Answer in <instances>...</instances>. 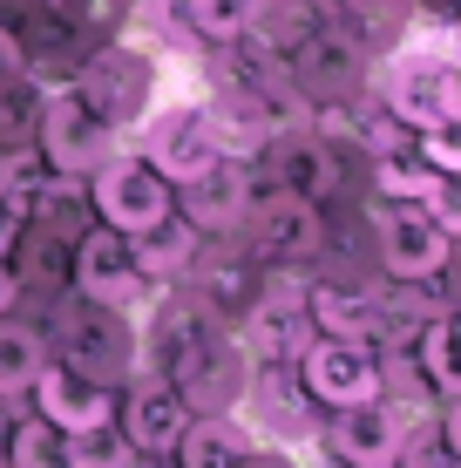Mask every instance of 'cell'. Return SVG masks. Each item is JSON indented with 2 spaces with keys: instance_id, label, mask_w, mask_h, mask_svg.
Listing matches in <instances>:
<instances>
[{
  "instance_id": "44dd1931",
  "label": "cell",
  "mask_w": 461,
  "mask_h": 468,
  "mask_svg": "<svg viewBox=\"0 0 461 468\" xmlns=\"http://www.w3.org/2000/svg\"><path fill=\"white\" fill-rule=\"evenodd\" d=\"M61 455H68V468H136V448H130V434H122L116 421L61 434Z\"/></svg>"
},
{
  "instance_id": "6da1fadb",
  "label": "cell",
  "mask_w": 461,
  "mask_h": 468,
  "mask_svg": "<svg viewBox=\"0 0 461 468\" xmlns=\"http://www.w3.org/2000/svg\"><path fill=\"white\" fill-rule=\"evenodd\" d=\"M299 387H306L312 408H360V400H380L387 394V367H380V353L367 340H326V333H312L306 353L292 360Z\"/></svg>"
},
{
  "instance_id": "ba28073f",
  "label": "cell",
  "mask_w": 461,
  "mask_h": 468,
  "mask_svg": "<svg viewBox=\"0 0 461 468\" xmlns=\"http://www.w3.org/2000/svg\"><path fill=\"white\" fill-rule=\"evenodd\" d=\"M217 129L211 116H204L197 102L183 109H163V116H150V129H142V164H150L156 176H170V184H190L197 170L217 164Z\"/></svg>"
},
{
  "instance_id": "2e32d148",
  "label": "cell",
  "mask_w": 461,
  "mask_h": 468,
  "mask_svg": "<svg viewBox=\"0 0 461 468\" xmlns=\"http://www.w3.org/2000/svg\"><path fill=\"white\" fill-rule=\"evenodd\" d=\"M245 448H251V434L231 414H190V428L170 448V468H237Z\"/></svg>"
},
{
  "instance_id": "5bb4252c",
  "label": "cell",
  "mask_w": 461,
  "mask_h": 468,
  "mask_svg": "<svg viewBox=\"0 0 461 468\" xmlns=\"http://www.w3.org/2000/svg\"><path fill=\"white\" fill-rule=\"evenodd\" d=\"M75 89H82V102L102 116L109 129H122L142 109V95H150V61L130 55V48H109V55H95L82 75H75Z\"/></svg>"
},
{
  "instance_id": "f1b7e54d",
  "label": "cell",
  "mask_w": 461,
  "mask_h": 468,
  "mask_svg": "<svg viewBox=\"0 0 461 468\" xmlns=\"http://www.w3.org/2000/svg\"><path fill=\"white\" fill-rule=\"evenodd\" d=\"M14 299H21V279H14V265L0 258V313H14Z\"/></svg>"
},
{
  "instance_id": "d4e9b609",
  "label": "cell",
  "mask_w": 461,
  "mask_h": 468,
  "mask_svg": "<svg viewBox=\"0 0 461 468\" xmlns=\"http://www.w3.org/2000/svg\"><path fill=\"white\" fill-rule=\"evenodd\" d=\"M421 211L448 231V245H461V170H435V184H427Z\"/></svg>"
},
{
  "instance_id": "4fadbf2b",
  "label": "cell",
  "mask_w": 461,
  "mask_h": 468,
  "mask_svg": "<svg viewBox=\"0 0 461 468\" xmlns=\"http://www.w3.org/2000/svg\"><path fill=\"white\" fill-rule=\"evenodd\" d=\"M401 434H407V414L393 408L387 394L326 414V448L346 455V462H393V455H401Z\"/></svg>"
},
{
  "instance_id": "ac0fdd59",
  "label": "cell",
  "mask_w": 461,
  "mask_h": 468,
  "mask_svg": "<svg viewBox=\"0 0 461 468\" xmlns=\"http://www.w3.org/2000/svg\"><path fill=\"white\" fill-rule=\"evenodd\" d=\"M130 251H136L142 279H177V271L190 265V258H197V224H183L177 211H170L163 224L136 231V238H130Z\"/></svg>"
},
{
  "instance_id": "7402d4cb",
  "label": "cell",
  "mask_w": 461,
  "mask_h": 468,
  "mask_svg": "<svg viewBox=\"0 0 461 468\" xmlns=\"http://www.w3.org/2000/svg\"><path fill=\"white\" fill-rule=\"evenodd\" d=\"M414 367H421V380H435V387H441V400L461 394V340H455V326H427V333H421Z\"/></svg>"
},
{
  "instance_id": "e0dca14e",
  "label": "cell",
  "mask_w": 461,
  "mask_h": 468,
  "mask_svg": "<svg viewBox=\"0 0 461 468\" xmlns=\"http://www.w3.org/2000/svg\"><path fill=\"white\" fill-rule=\"evenodd\" d=\"M306 313H312V333H326V340L373 346V333H380V305L360 292H340V285H306Z\"/></svg>"
},
{
  "instance_id": "603a6c76",
  "label": "cell",
  "mask_w": 461,
  "mask_h": 468,
  "mask_svg": "<svg viewBox=\"0 0 461 468\" xmlns=\"http://www.w3.org/2000/svg\"><path fill=\"white\" fill-rule=\"evenodd\" d=\"M7 468H68V455H61V434L41 421H14L7 434Z\"/></svg>"
},
{
  "instance_id": "7c38bea8",
  "label": "cell",
  "mask_w": 461,
  "mask_h": 468,
  "mask_svg": "<svg viewBox=\"0 0 461 468\" xmlns=\"http://www.w3.org/2000/svg\"><path fill=\"white\" fill-rule=\"evenodd\" d=\"M251 170H245V156H217L211 170H197L190 184H177V218L183 224H197V238L204 231H237L251 211Z\"/></svg>"
},
{
  "instance_id": "52a82bcc",
  "label": "cell",
  "mask_w": 461,
  "mask_h": 468,
  "mask_svg": "<svg viewBox=\"0 0 461 468\" xmlns=\"http://www.w3.org/2000/svg\"><path fill=\"white\" fill-rule=\"evenodd\" d=\"M75 292H82L89 305H109V313H122V305H136L142 292H150L130 238L109 231V224H95L89 238H75Z\"/></svg>"
},
{
  "instance_id": "30bf717a",
  "label": "cell",
  "mask_w": 461,
  "mask_h": 468,
  "mask_svg": "<svg viewBox=\"0 0 461 468\" xmlns=\"http://www.w3.org/2000/svg\"><path fill=\"white\" fill-rule=\"evenodd\" d=\"M190 414L197 408L163 380H142L130 394H116V428L130 434L136 462H170V448H177V434L190 428Z\"/></svg>"
},
{
  "instance_id": "83f0119b",
  "label": "cell",
  "mask_w": 461,
  "mask_h": 468,
  "mask_svg": "<svg viewBox=\"0 0 461 468\" xmlns=\"http://www.w3.org/2000/svg\"><path fill=\"white\" fill-rule=\"evenodd\" d=\"M237 468H292V462H285V455H272V448H258V441H251L245 455H237Z\"/></svg>"
},
{
  "instance_id": "d6986e66",
  "label": "cell",
  "mask_w": 461,
  "mask_h": 468,
  "mask_svg": "<svg viewBox=\"0 0 461 468\" xmlns=\"http://www.w3.org/2000/svg\"><path fill=\"white\" fill-rule=\"evenodd\" d=\"M41 367H47V340L35 326H21V319L0 313V400H21Z\"/></svg>"
},
{
  "instance_id": "3957f363",
  "label": "cell",
  "mask_w": 461,
  "mask_h": 468,
  "mask_svg": "<svg viewBox=\"0 0 461 468\" xmlns=\"http://www.w3.org/2000/svg\"><path fill=\"white\" fill-rule=\"evenodd\" d=\"M95 218L109 224V231L136 238L150 231V224H163L177 211V184L170 176H156L142 156H109V164H95Z\"/></svg>"
},
{
  "instance_id": "cb8c5ba5",
  "label": "cell",
  "mask_w": 461,
  "mask_h": 468,
  "mask_svg": "<svg viewBox=\"0 0 461 468\" xmlns=\"http://www.w3.org/2000/svg\"><path fill=\"white\" fill-rule=\"evenodd\" d=\"M414 150H421V164H427V170H461V102H455V109H441L435 122H421V129H414Z\"/></svg>"
},
{
  "instance_id": "8992f818",
  "label": "cell",
  "mask_w": 461,
  "mask_h": 468,
  "mask_svg": "<svg viewBox=\"0 0 461 468\" xmlns=\"http://www.w3.org/2000/svg\"><path fill=\"white\" fill-rule=\"evenodd\" d=\"M448 231H441L435 218L421 211V204H387V218H380V265L393 271L401 285H435L441 271H448Z\"/></svg>"
},
{
  "instance_id": "4dcf8cb0",
  "label": "cell",
  "mask_w": 461,
  "mask_h": 468,
  "mask_svg": "<svg viewBox=\"0 0 461 468\" xmlns=\"http://www.w3.org/2000/svg\"><path fill=\"white\" fill-rule=\"evenodd\" d=\"M448 326H455V340H461V313H455V319H448Z\"/></svg>"
},
{
  "instance_id": "ffe728a7",
  "label": "cell",
  "mask_w": 461,
  "mask_h": 468,
  "mask_svg": "<svg viewBox=\"0 0 461 468\" xmlns=\"http://www.w3.org/2000/svg\"><path fill=\"white\" fill-rule=\"evenodd\" d=\"M265 0H177V21L204 41H245L258 27Z\"/></svg>"
},
{
  "instance_id": "f546056e",
  "label": "cell",
  "mask_w": 461,
  "mask_h": 468,
  "mask_svg": "<svg viewBox=\"0 0 461 468\" xmlns=\"http://www.w3.org/2000/svg\"><path fill=\"white\" fill-rule=\"evenodd\" d=\"M326 468H401V462H346V455H332Z\"/></svg>"
},
{
  "instance_id": "9a60e30c",
  "label": "cell",
  "mask_w": 461,
  "mask_h": 468,
  "mask_svg": "<svg viewBox=\"0 0 461 468\" xmlns=\"http://www.w3.org/2000/svg\"><path fill=\"white\" fill-rule=\"evenodd\" d=\"M265 150H272L278 190H292V197H312V204H320L326 190L340 184V170H332V150H326L320 136H272Z\"/></svg>"
},
{
  "instance_id": "4316f807",
  "label": "cell",
  "mask_w": 461,
  "mask_h": 468,
  "mask_svg": "<svg viewBox=\"0 0 461 468\" xmlns=\"http://www.w3.org/2000/svg\"><path fill=\"white\" fill-rule=\"evenodd\" d=\"M27 69V55H21V41L7 35V27H0V82H7V75H21Z\"/></svg>"
},
{
  "instance_id": "7a4b0ae2",
  "label": "cell",
  "mask_w": 461,
  "mask_h": 468,
  "mask_svg": "<svg viewBox=\"0 0 461 468\" xmlns=\"http://www.w3.org/2000/svg\"><path fill=\"white\" fill-rule=\"evenodd\" d=\"M35 136H41V156H47V170H55V176H89L95 164L116 156V129L82 102V89H75V82L41 95Z\"/></svg>"
},
{
  "instance_id": "484cf974",
  "label": "cell",
  "mask_w": 461,
  "mask_h": 468,
  "mask_svg": "<svg viewBox=\"0 0 461 468\" xmlns=\"http://www.w3.org/2000/svg\"><path fill=\"white\" fill-rule=\"evenodd\" d=\"M21 224H27V218L14 211L7 197H0V258H14V245H21Z\"/></svg>"
},
{
  "instance_id": "1f68e13d",
  "label": "cell",
  "mask_w": 461,
  "mask_h": 468,
  "mask_svg": "<svg viewBox=\"0 0 461 468\" xmlns=\"http://www.w3.org/2000/svg\"><path fill=\"white\" fill-rule=\"evenodd\" d=\"M0 468H7V455H0Z\"/></svg>"
},
{
  "instance_id": "9c48e42d",
  "label": "cell",
  "mask_w": 461,
  "mask_h": 468,
  "mask_svg": "<svg viewBox=\"0 0 461 468\" xmlns=\"http://www.w3.org/2000/svg\"><path fill=\"white\" fill-rule=\"evenodd\" d=\"M27 394H35V414H41L55 434H82V428H95V421H116V387L95 380V374H82V367L47 360Z\"/></svg>"
},
{
  "instance_id": "277c9868",
  "label": "cell",
  "mask_w": 461,
  "mask_h": 468,
  "mask_svg": "<svg viewBox=\"0 0 461 468\" xmlns=\"http://www.w3.org/2000/svg\"><path fill=\"white\" fill-rule=\"evenodd\" d=\"M312 340V313H306V285L292 279V265H278V279L251 299L245 313V353L258 367H292Z\"/></svg>"
},
{
  "instance_id": "5b68a950",
  "label": "cell",
  "mask_w": 461,
  "mask_h": 468,
  "mask_svg": "<svg viewBox=\"0 0 461 468\" xmlns=\"http://www.w3.org/2000/svg\"><path fill=\"white\" fill-rule=\"evenodd\" d=\"M237 231L251 238V258H265V265H306L320 251V204L292 197V190H272V197H251Z\"/></svg>"
},
{
  "instance_id": "8fae6325",
  "label": "cell",
  "mask_w": 461,
  "mask_h": 468,
  "mask_svg": "<svg viewBox=\"0 0 461 468\" xmlns=\"http://www.w3.org/2000/svg\"><path fill=\"white\" fill-rule=\"evenodd\" d=\"M461 102V69L448 55H401L387 69V116L401 129H421L435 122L441 109Z\"/></svg>"
}]
</instances>
